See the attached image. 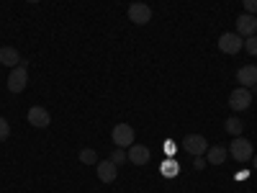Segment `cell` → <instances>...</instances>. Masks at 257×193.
I'll return each mask as SVG.
<instances>
[{"mask_svg": "<svg viewBox=\"0 0 257 193\" xmlns=\"http://www.w3.org/2000/svg\"><path fill=\"white\" fill-rule=\"evenodd\" d=\"M237 34H239L242 39L254 36V34H257V16H252V13L239 16V18H237Z\"/></svg>", "mask_w": 257, "mask_h": 193, "instance_id": "9c48e42d", "label": "cell"}, {"mask_svg": "<svg viewBox=\"0 0 257 193\" xmlns=\"http://www.w3.org/2000/svg\"><path fill=\"white\" fill-rule=\"evenodd\" d=\"M224 129L231 134V137H242V132H244V124H242V119H226V124H224Z\"/></svg>", "mask_w": 257, "mask_h": 193, "instance_id": "9a60e30c", "label": "cell"}, {"mask_svg": "<svg viewBox=\"0 0 257 193\" xmlns=\"http://www.w3.org/2000/svg\"><path fill=\"white\" fill-rule=\"evenodd\" d=\"M26 3H39V0H26Z\"/></svg>", "mask_w": 257, "mask_h": 193, "instance_id": "d4e9b609", "label": "cell"}, {"mask_svg": "<svg viewBox=\"0 0 257 193\" xmlns=\"http://www.w3.org/2000/svg\"><path fill=\"white\" fill-rule=\"evenodd\" d=\"M226 157H229V149H226V147H221V144L211 147L208 152H206V162H211V165H224V162H226Z\"/></svg>", "mask_w": 257, "mask_h": 193, "instance_id": "5bb4252c", "label": "cell"}, {"mask_svg": "<svg viewBox=\"0 0 257 193\" xmlns=\"http://www.w3.org/2000/svg\"><path fill=\"white\" fill-rule=\"evenodd\" d=\"M126 152H128V162H132V165H147V162H149V157H152V152H149V147L137 144V142H134L132 147H128Z\"/></svg>", "mask_w": 257, "mask_h": 193, "instance_id": "30bf717a", "label": "cell"}, {"mask_svg": "<svg viewBox=\"0 0 257 193\" xmlns=\"http://www.w3.org/2000/svg\"><path fill=\"white\" fill-rule=\"evenodd\" d=\"M242 6H244V11H247V13L257 16V0H242Z\"/></svg>", "mask_w": 257, "mask_h": 193, "instance_id": "44dd1931", "label": "cell"}, {"mask_svg": "<svg viewBox=\"0 0 257 193\" xmlns=\"http://www.w3.org/2000/svg\"><path fill=\"white\" fill-rule=\"evenodd\" d=\"M229 106H231V111H247L249 106H252V90H249V88H242V85H239L237 90H231Z\"/></svg>", "mask_w": 257, "mask_h": 193, "instance_id": "5b68a950", "label": "cell"}, {"mask_svg": "<svg viewBox=\"0 0 257 193\" xmlns=\"http://www.w3.org/2000/svg\"><path fill=\"white\" fill-rule=\"evenodd\" d=\"M128 21L137 24V26L149 24V21H152V8H149L147 3H132L128 6Z\"/></svg>", "mask_w": 257, "mask_h": 193, "instance_id": "52a82bcc", "label": "cell"}, {"mask_svg": "<svg viewBox=\"0 0 257 193\" xmlns=\"http://www.w3.org/2000/svg\"><path fill=\"white\" fill-rule=\"evenodd\" d=\"M26 85H29V70H26V62H21L8 75V90L11 93H24Z\"/></svg>", "mask_w": 257, "mask_h": 193, "instance_id": "7a4b0ae2", "label": "cell"}, {"mask_svg": "<svg viewBox=\"0 0 257 193\" xmlns=\"http://www.w3.org/2000/svg\"><path fill=\"white\" fill-rule=\"evenodd\" d=\"M95 173H98V180H103V183H113V180L118 178V167H116L111 160H103V162L95 165Z\"/></svg>", "mask_w": 257, "mask_h": 193, "instance_id": "7c38bea8", "label": "cell"}, {"mask_svg": "<svg viewBox=\"0 0 257 193\" xmlns=\"http://www.w3.org/2000/svg\"><path fill=\"white\" fill-rule=\"evenodd\" d=\"M237 80L242 88H257V64H244V67H239L237 72Z\"/></svg>", "mask_w": 257, "mask_h": 193, "instance_id": "8fae6325", "label": "cell"}, {"mask_svg": "<svg viewBox=\"0 0 257 193\" xmlns=\"http://www.w3.org/2000/svg\"><path fill=\"white\" fill-rule=\"evenodd\" d=\"M26 119H29V124L36 126V129H47V126L52 124V116H49V111L44 109V106H31L29 114H26Z\"/></svg>", "mask_w": 257, "mask_h": 193, "instance_id": "ba28073f", "label": "cell"}, {"mask_svg": "<svg viewBox=\"0 0 257 193\" xmlns=\"http://www.w3.org/2000/svg\"><path fill=\"white\" fill-rule=\"evenodd\" d=\"M254 36H257V34H254Z\"/></svg>", "mask_w": 257, "mask_h": 193, "instance_id": "484cf974", "label": "cell"}, {"mask_svg": "<svg viewBox=\"0 0 257 193\" xmlns=\"http://www.w3.org/2000/svg\"><path fill=\"white\" fill-rule=\"evenodd\" d=\"M206 165H208V162H206L203 157H196V162H193V167H196V170H203Z\"/></svg>", "mask_w": 257, "mask_h": 193, "instance_id": "7402d4cb", "label": "cell"}, {"mask_svg": "<svg viewBox=\"0 0 257 193\" xmlns=\"http://www.w3.org/2000/svg\"><path fill=\"white\" fill-rule=\"evenodd\" d=\"M178 173H180V167H178V162H175V160H165V162H162V175L175 178Z\"/></svg>", "mask_w": 257, "mask_h": 193, "instance_id": "ac0fdd59", "label": "cell"}, {"mask_svg": "<svg viewBox=\"0 0 257 193\" xmlns=\"http://www.w3.org/2000/svg\"><path fill=\"white\" fill-rule=\"evenodd\" d=\"M80 162L82 165H98V152L95 149H80Z\"/></svg>", "mask_w": 257, "mask_h": 193, "instance_id": "2e32d148", "label": "cell"}, {"mask_svg": "<svg viewBox=\"0 0 257 193\" xmlns=\"http://www.w3.org/2000/svg\"><path fill=\"white\" fill-rule=\"evenodd\" d=\"M249 162H252V167L257 170V155H252V160H249Z\"/></svg>", "mask_w": 257, "mask_h": 193, "instance_id": "cb8c5ba5", "label": "cell"}, {"mask_svg": "<svg viewBox=\"0 0 257 193\" xmlns=\"http://www.w3.org/2000/svg\"><path fill=\"white\" fill-rule=\"evenodd\" d=\"M111 162H113L116 167L126 165V162H128V152H126V149H121V147H116V149H113V155H111Z\"/></svg>", "mask_w": 257, "mask_h": 193, "instance_id": "e0dca14e", "label": "cell"}, {"mask_svg": "<svg viewBox=\"0 0 257 193\" xmlns=\"http://www.w3.org/2000/svg\"><path fill=\"white\" fill-rule=\"evenodd\" d=\"M8 137H11V124H8V119L0 116V142H6Z\"/></svg>", "mask_w": 257, "mask_h": 193, "instance_id": "d6986e66", "label": "cell"}, {"mask_svg": "<svg viewBox=\"0 0 257 193\" xmlns=\"http://www.w3.org/2000/svg\"><path fill=\"white\" fill-rule=\"evenodd\" d=\"M111 139H113V144H116V147L128 149V147L134 144V129L128 126V124H116V126H113Z\"/></svg>", "mask_w": 257, "mask_h": 193, "instance_id": "8992f818", "label": "cell"}, {"mask_svg": "<svg viewBox=\"0 0 257 193\" xmlns=\"http://www.w3.org/2000/svg\"><path fill=\"white\" fill-rule=\"evenodd\" d=\"M21 62H24V59H21L18 49H13V47H3V49H0V64H6V67H18Z\"/></svg>", "mask_w": 257, "mask_h": 193, "instance_id": "4fadbf2b", "label": "cell"}, {"mask_svg": "<svg viewBox=\"0 0 257 193\" xmlns=\"http://www.w3.org/2000/svg\"><path fill=\"white\" fill-rule=\"evenodd\" d=\"M229 152H231V160H237V162H249L252 160V142L249 139H231V147H229Z\"/></svg>", "mask_w": 257, "mask_h": 193, "instance_id": "3957f363", "label": "cell"}, {"mask_svg": "<svg viewBox=\"0 0 257 193\" xmlns=\"http://www.w3.org/2000/svg\"><path fill=\"white\" fill-rule=\"evenodd\" d=\"M219 49L224 52V54H237L239 49H244V39L239 36V34H231V31H226V34H221L219 36Z\"/></svg>", "mask_w": 257, "mask_h": 193, "instance_id": "277c9868", "label": "cell"}, {"mask_svg": "<svg viewBox=\"0 0 257 193\" xmlns=\"http://www.w3.org/2000/svg\"><path fill=\"white\" fill-rule=\"evenodd\" d=\"M180 149L188 152V155H193V157H201V155L208 152V142H206L203 134H188V137H183Z\"/></svg>", "mask_w": 257, "mask_h": 193, "instance_id": "6da1fadb", "label": "cell"}, {"mask_svg": "<svg viewBox=\"0 0 257 193\" xmlns=\"http://www.w3.org/2000/svg\"><path fill=\"white\" fill-rule=\"evenodd\" d=\"M244 49H247L252 57H257V36H247V39H244Z\"/></svg>", "mask_w": 257, "mask_h": 193, "instance_id": "ffe728a7", "label": "cell"}, {"mask_svg": "<svg viewBox=\"0 0 257 193\" xmlns=\"http://www.w3.org/2000/svg\"><path fill=\"white\" fill-rule=\"evenodd\" d=\"M165 152H167V155H173V152H175V144H173V142H167V144H165Z\"/></svg>", "mask_w": 257, "mask_h": 193, "instance_id": "603a6c76", "label": "cell"}]
</instances>
